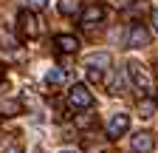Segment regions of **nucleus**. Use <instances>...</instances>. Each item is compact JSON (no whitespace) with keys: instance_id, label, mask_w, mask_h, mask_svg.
<instances>
[{"instance_id":"f257e3e1","label":"nucleus","mask_w":158,"mask_h":153,"mask_svg":"<svg viewBox=\"0 0 158 153\" xmlns=\"http://www.w3.org/2000/svg\"><path fill=\"white\" fill-rule=\"evenodd\" d=\"M127 76H130V82H133L135 91H141L144 97H152V76L147 74V68L138 60H130L127 63Z\"/></svg>"},{"instance_id":"f03ea898","label":"nucleus","mask_w":158,"mask_h":153,"mask_svg":"<svg viewBox=\"0 0 158 153\" xmlns=\"http://www.w3.org/2000/svg\"><path fill=\"white\" fill-rule=\"evenodd\" d=\"M17 31L23 40H34V37H40V31H43V26H40V17L31 11V9H23L17 14Z\"/></svg>"},{"instance_id":"7ed1b4c3","label":"nucleus","mask_w":158,"mask_h":153,"mask_svg":"<svg viewBox=\"0 0 158 153\" xmlns=\"http://www.w3.org/2000/svg\"><path fill=\"white\" fill-rule=\"evenodd\" d=\"M68 105H71L73 111H88V108L93 105V94H90V88H88L85 82L71 85V91H68Z\"/></svg>"},{"instance_id":"20e7f679","label":"nucleus","mask_w":158,"mask_h":153,"mask_svg":"<svg viewBox=\"0 0 158 153\" xmlns=\"http://www.w3.org/2000/svg\"><path fill=\"white\" fill-rule=\"evenodd\" d=\"M150 40H152V34H150L147 26H141V23L130 26V31H127V48H144V46H150Z\"/></svg>"},{"instance_id":"39448f33","label":"nucleus","mask_w":158,"mask_h":153,"mask_svg":"<svg viewBox=\"0 0 158 153\" xmlns=\"http://www.w3.org/2000/svg\"><path fill=\"white\" fill-rule=\"evenodd\" d=\"M127 130H130V116H127V113L110 116V122H107V139H118V136H124Z\"/></svg>"},{"instance_id":"423d86ee","label":"nucleus","mask_w":158,"mask_h":153,"mask_svg":"<svg viewBox=\"0 0 158 153\" xmlns=\"http://www.w3.org/2000/svg\"><path fill=\"white\" fill-rule=\"evenodd\" d=\"M130 145H133V150H135V153H152L155 139H152V133H147V130H138L135 136L130 139Z\"/></svg>"},{"instance_id":"0eeeda50","label":"nucleus","mask_w":158,"mask_h":153,"mask_svg":"<svg viewBox=\"0 0 158 153\" xmlns=\"http://www.w3.org/2000/svg\"><path fill=\"white\" fill-rule=\"evenodd\" d=\"M54 46H56V51H62V54H76L79 51V37H73V34H56Z\"/></svg>"},{"instance_id":"6e6552de","label":"nucleus","mask_w":158,"mask_h":153,"mask_svg":"<svg viewBox=\"0 0 158 153\" xmlns=\"http://www.w3.org/2000/svg\"><path fill=\"white\" fill-rule=\"evenodd\" d=\"M102 20H105V6H99V3L85 6V11H82V26H93V23H102Z\"/></svg>"},{"instance_id":"1a4fd4ad","label":"nucleus","mask_w":158,"mask_h":153,"mask_svg":"<svg viewBox=\"0 0 158 153\" xmlns=\"http://www.w3.org/2000/svg\"><path fill=\"white\" fill-rule=\"evenodd\" d=\"M17 113H23V102L20 99H0V116H17Z\"/></svg>"},{"instance_id":"9d476101","label":"nucleus","mask_w":158,"mask_h":153,"mask_svg":"<svg viewBox=\"0 0 158 153\" xmlns=\"http://www.w3.org/2000/svg\"><path fill=\"white\" fill-rule=\"evenodd\" d=\"M56 9H59V14L73 17V14H79V9H82V0H59Z\"/></svg>"},{"instance_id":"9b49d317","label":"nucleus","mask_w":158,"mask_h":153,"mask_svg":"<svg viewBox=\"0 0 158 153\" xmlns=\"http://www.w3.org/2000/svg\"><path fill=\"white\" fill-rule=\"evenodd\" d=\"M88 65L99 68V71H107L110 68V54H93V57H88Z\"/></svg>"},{"instance_id":"f8f14e48","label":"nucleus","mask_w":158,"mask_h":153,"mask_svg":"<svg viewBox=\"0 0 158 153\" xmlns=\"http://www.w3.org/2000/svg\"><path fill=\"white\" fill-rule=\"evenodd\" d=\"M45 82H48V85H62V82H65V71H62V68H51V71L45 74Z\"/></svg>"},{"instance_id":"ddd939ff","label":"nucleus","mask_w":158,"mask_h":153,"mask_svg":"<svg viewBox=\"0 0 158 153\" xmlns=\"http://www.w3.org/2000/svg\"><path fill=\"white\" fill-rule=\"evenodd\" d=\"M152 111H155V102L152 99H141V102H138V113H141V119H150Z\"/></svg>"},{"instance_id":"4468645a","label":"nucleus","mask_w":158,"mask_h":153,"mask_svg":"<svg viewBox=\"0 0 158 153\" xmlns=\"http://www.w3.org/2000/svg\"><path fill=\"white\" fill-rule=\"evenodd\" d=\"M105 3H110L113 9H130L133 3H138V0H105Z\"/></svg>"},{"instance_id":"2eb2a0df","label":"nucleus","mask_w":158,"mask_h":153,"mask_svg":"<svg viewBox=\"0 0 158 153\" xmlns=\"http://www.w3.org/2000/svg\"><path fill=\"white\" fill-rule=\"evenodd\" d=\"M93 125V116L90 113H85V116H76V128H90Z\"/></svg>"},{"instance_id":"dca6fc26","label":"nucleus","mask_w":158,"mask_h":153,"mask_svg":"<svg viewBox=\"0 0 158 153\" xmlns=\"http://www.w3.org/2000/svg\"><path fill=\"white\" fill-rule=\"evenodd\" d=\"M88 80H90V82H102V71H99V68H90V65H88Z\"/></svg>"},{"instance_id":"f3484780","label":"nucleus","mask_w":158,"mask_h":153,"mask_svg":"<svg viewBox=\"0 0 158 153\" xmlns=\"http://www.w3.org/2000/svg\"><path fill=\"white\" fill-rule=\"evenodd\" d=\"M26 3H28L31 11H37V9H45V6H48V0H26Z\"/></svg>"},{"instance_id":"a211bd4d","label":"nucleus","mask_w":158,"mask_h":153,"mask_svg":"<svg viewBox=\"0 0 158 153\" xmlns=\"http://www.w3.org/2000/svg\"><path fill=\"white\" fill-rule=\"evenodd\" d=\"M3 153H23V147H20V145H9Z\"/></svg>"},{"instance_id":"6ab92c4d","label":"nucleus","mask_w":158,"mask_h":153,"mask_svg":"<svg viewBox=\"0 0 158 153\" xmlns=\"http://www.w3.org/2000/svg\"><path fill=\"white\" fill-rule=\"evenodd\" d=\"M152 28H155V34H158V9H152Z\"/></svg>"},{"instance_id":"aec40b11","label":"nucleus","mask_w":158,"mask_h":153,"mask_svg":"<svg viewBox=\"0 0 158 153\" xmlns=\"http://www.w3.org/2000/svg\"><path fill=\"white\" fill-rule=\"evenodd\" d=\"M3 85H6V76H3V74H0V88H3Z\"/></svg>"},{"instance_id":"412c9836","label":"nucleus","mask_w":158,"mask_h":153,"mask_svg":"<svg viewBox=\"0 0 158 153\" xmlns=\"http://www.w3.org/2000/svg\"><path fill=\"white\" fill-rule=\"evenodd\" d=\"M59 153H79V150H68V147H65V150H59Z\"/></svg>"}]
</instances>
